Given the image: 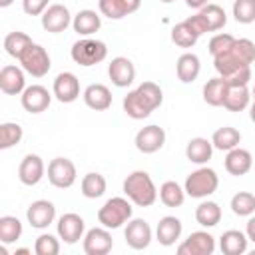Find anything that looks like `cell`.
I'll use <instances>...</instances> for the list:
<instances>
[{"label":"cell","instance_id":"obj_1","mask_svg":"<svg viewBox=\"0 0 255 255\" xmlns=\"http://www.w3.org/2000/svg\"><path fill=\"white\" fill-rule=\"evenodd\" d=\"M255 62V44L249 38H235V42L219 56L213 58V66L223 80L233 78L235 74L251 68Z\"/></svg>","mask_w":255,"mask_h":255},{"label":"cell","instance_id":"obj_2","mask_svg":"<svg viewBox=\"0 0 255 255\" xmlns=\"http://www.w3.org/2000/svg\"><path fill=\"white\" fill-rule=\"evenodd\" d=\"M163 104V92L155 82H141L135 90L128 92L122 106L128 118L145 120Z\"/></svg>","mask_w":255,"mask_h":255},{"label":"cell","instance_id":"obj_3","mask_svg":"<svg viewBox=\"0 0 255 255\" xmlns=\"http://www.w3.org/2000/svg\"><path fill=\"white\" fill-rule=\"evenodd\" d=\"M124 193L137 207H151L159 195L151 175L143 169H135L124 179Z\"/></svg>","mask_w":255,"mask_h":255},{"label":"cell","instance_id":"obj_4","mask_svg":"<svg viewBox=\"0 0 255 255\" xmlns=\"http://www.w3.org/2000/svg\"><path fill=\"white\" fill-rule=\"evenodd\" d=\"M219 187V175L215 173V169L207 167V165H199L195 171H191L185 177L183 189L189 197L195 199H205L209 195H213Z\"/></svg>","mask_w":255,"mask_h":255},{"label":"cell","instance_id":"obj_5","mask_svg":"<svg viewBox=\"0 0 255 255\" xmlns=\"http://www.w3.org/2000/svg\"><path fill=\"white\" fill-rule=\"evenodd\" d=\"M133 215L131 201L128 197H110L98 209V223L108 229H120Z\"/></svg>","mask_w":255,"mask_h":255},{"label":"cell","instance_id":"obj_6","mask_svg":"<svg viewBox=\"0 0 255 255\" xmlns=\"http://www.w3.org/2000/svg\"><path fill=\"white\" fill-rule=\"evenodd\" d=\"M70 56H72V60L78 66H84V68L98 66L100 62L106 60L108 46L102 40H96V38H90L88 36V38H82V40H78V42L72 44Z\"/></svg>","mask_w":255,"mask_h":255},{"label":"cell","instance_id":"obj_7","mask_svg":"<svg viewBox=\"0 0 255 255\" xmlns=\"http://www.w3.org/2000/svg\"><path fill=\"white\" fill-rule=\"evenodd\" d=\"M193 28L203 36L205 32H217L227 24V14L219 4H207L197 14L187 18Z\"/></svg>","mask_w":255,"mask_h":255},{"label":"cell","instance_id":"obj_8","mask_svg":"<svg viewBox=\"0 0 255 255\" xmlns=\"http://www.w3.org/2000/svg\"><path fill=\"white\" fill-rule=\"evenodd\" d=\"M18 62H20V66L24 68V72L30 74L32 78H44V76L50 72V68H52V60H50L46 48L40 46V44H32V46L20 56Z\"/></svg>","mask_w":255,"mask_h":255},{"label":"cell","instance_id":"obj_9","mask_svg":"<svg viewBox=\"0 0 255 255\" xmlns=\"http://www.w3.org/2000/svg\"><path fill=\"white\" fill-rule=\"evenodd\" d=\"M78 171L72 159L68 157H54L48 163V181L58 189H68L76 183Z\"/></svg>","mask_w":255,"mask_h":255},{"label":"cell","instance_id":"obj_10","mask_svg":"<svg viewBox=\"0 0 255 255\" xmlns=\"http://www.w3.org/2000/svg\"><path fill=\"white\" fill-rule=\"evenodd\" d=\"M56 231H58V237L64 243L74 245L80 239H84V235H86V221L78 213H64V215H60V219L56 223Z\"/></svg>","mask_w":255,"mask_h":255},{"label":"cell","instance_id":"obj_11","mask_svg":"<svg viewBox=\"0 0 255 255\" xmlns=\"http://www.w3.org/2000/svg\"><path fill=\"white\" fill-rule=\"evenodd\" d=\"M72 20H74V16L70 14L68 6H64V4H50L46 8V12L40 16L42 28L50 34L66 32V28L72 26Z\"/></svg>","mask_w":255,"mask_h":255},{"label":"cell","instance_id":"obj_12","mask_svg":"<svg viewBox=\"0 0 255 255\" xmlns=\"http://www.w3.org/2000/svg\"><path fill=\"white\" fill-rule=\"evenodd\" d=\"M52 96L54 94H50L48 88H44L40 84H32V86H26V90L22 92L20 104L28 114H42L50 108Z\"/></svg>","mask_w":255,"mask_h":255},{"label":"cell","instance_id":"obj_13","mask_svg":"<svg viewBox=\"0 0 255 255\" xmlns=\"http://www.w3.org/2000/svg\"><path fill=\"white\" fill-rule=\"evenodd\" d=\"M215 251V237L207 231H193L177 245V255H211Z\"/></svg>","mask_w":255,"mask_h":255},{"label":"cell","instance_id":"obj_14","mask_svg":"<svg viewBox=\"0 0 255 255\" xmlns=\"http://www.w3.org/2000/svg\"><path fill=\"white\" fill-rule=\"evenodd\" d=\"M84 253L86 255H108L114 247V239L108 227H92L84 235Z\"/></svg>","mask_w":255,"mask_h":255},{"label":"cell","instance_id":"obj_15","mask_svg":"<svg viewBox=\"0 0 255 255\" xmlns=\"http://www.w3.org/2000/svg\"><path fill=\"white\" fill-rule=\"evenodd\" d=\"M52 94L62 104H72L80 98V80L72 72H62L52 84Z\"/></svg>","mask_w":255,"mask_h":255},{"label":"cell","instance_id":"obj_16","mask_svg":"<svg viewBox=\"0 0 255 255\" xmlns=\"http://www.w3.org/2000/svg\"><path fill=\"white\" fill-rule=\"evenodd\" d=\"M133 143H135L137 151H141V153H155L165 143V129L155 124H149L135 133Z\"/></svg>","mask_w":255,"mask_h":255},{"label":"cell","instance_id":"obj_17","mask_svg":"<svg viewBox=\"0 0 255 255\" xmlns=\"http://www.w3.org/2000/svg\"><path fill=\"white\" fill-rule=\"evenodd\" d=\"M124 237H126V243L131 249L141 251V249H145L151 243L153 233H151V227H149V223L145 219L135 217V219H129L128 221L126 231H124Z\"/></svg>","mask_w":255,"mask_h":255},{"label":"cell","instance_id":"obj_18","mask_svg":"<svg viewBox=\"0 0 255 255\" xmlns=\"http://www.w3.org/2000/svg\"><path fill=\"white\" fill-rule=\"evenodd\" d=\"M26 219L34 229H46L56 219V205L48 199H36L26 211Z\"/></svg>","mask_w":255,"mask_h":255},{"label":"cell","instance_id":"obj_19","mask_svg":"<svg viewBox=\"0 0 255 255\" xmlns=\"http://www.w3.org/2000/svg\"><path fill=\"white\" fill-rule=\"evenodd\" d=\"M108 76H110V80H112V84L116 88H128L135 80V66H133V62L129 58L118 56V58H114L110 62Z\"/></svg>","mask_w":255,"mask_h":255},{"label":"cell","instance_id":"obj_20","mask_svg":"<svg viewBox=\"0 0 255 255\" xmlns=\"http://www.w3.org/2000/svg\"><path fill=\"white\" fill-rule=\"evenodd\" d=\"M22 66L8 64L0 70V90L6 96H22L26 90V76Z\"/></svg>","mask_w":255,"mask_h":255},{"label":"cell","instance_id":"obj_21","mask_svg":"<svg viewBox=\"0 0 255 255\" xmlns=\"http://www.w3.org/2000/svg\"><path fill=\"white\" fill-rule=\"evenodd\" d=\"M44 173H46V165H44V161L38 153L24 155V159L20 161V167H18V179L24 185H28V187L38 185L42 181Z\"/></svg>","mask_w":255,"mask_h":255},{"label":"cell","instance_id":"obj_22","mask_svg":"<svg viewBox=\"0 0 255 255\" xmlns=\"http://www.w3.org/2000/svg\"><path fill=\"white\" fill-rule=\"evenodd\" d=\"M223 163H225V171L229 175L239 177V175H245V173L251 171V167H253V155H251V151H247V149H243V147L237 145V147H233V149L227 151Z\"/></svg>","mask_w":255,"mask_h":255},{"label":"cell","instance_id":"obj_23","mask_svg":"<svg viewBox=\"0 0 255 255\" xmlns=\"http://www.w3.org/2000/svg\"><path fill=\"white\" fill-rule=\"evenodd\" d=\"M181 231H183L181 219L175 217V215H165V217L159 219V223L155 227V239L159 241V245L171 247L181 237Z\"/></svg>","mask_w":255,"mask_h":255},{"label":"cell","instance_id":"obj_24","mask_svg":"<svg viewBox=\"0 0 255 255\" xmlns=\"http://www.w3.org/2000/svg\"><path fill=\"white\" fill-rule=\"evenodd\" d=\"M82 98H84V104L94 112H106L112 106V92L104 84H90L84 90Z\"/></svg>","mask_w":255,"mask_h":255},{"label":"cell","instance_id":"obj_25","mask_svg":"<svg viewBox=\"0 0 255 255\" xmlns=\"http://www.w3.org/2000/svg\"><path fill=\"white\" fill-rule=\"evenodd\" d=\"M201 72V62H199V56L193 54V52H185L177 58V64H175V74H177V80L181 84H191L197 80Z\"/></svg>","mask_w":255,"mask_h":255},{"label":"cell","instance_id":"obj_26","mask_svg":"<svg viewBox=\"0 0 255 255\" xmlns=\"http://www.w3.org/2000/svg\"><path fill=\"white\" fill-rule=\"evenodd\" d=\"M213 155V143L207 137H191L185 145V157L187 161L195 165H205Z\"/></svg>","mask_w":255,"mask_h":255},{"label":"cell","instance_id":"obj_27","mask_svg":"<svg viewBox=\"0 0 255 255\" xmlns=\"http://www.w3.org/2000/svg\"><path fill=\"white\" fill-rule=\"evenodd\" d=\"M72 28L78 36L88 38L102 28V16L96 10H80L72 20Z\"/></svg>","mask_w":255,"mask_h":255},{"label":"cell","instance_id":"obj_28","mask_svg":"<svg viewBox=\"0 0 255 255\" xmlns=\"http://www.w3.org/2000/svg\"><path fill=\"white\" fill-rule=\"evenodd\" d=\"M247 235L239 229H227L219 237V249L225 255H243L247 251Z\"/></svg>","mask_w":255,"mask_h":255},{"label":"cell","instance_id":"obj_29","mask_svg":"<svg viewBox=\"0 0 255 255\" xmlns=\"http://www.w3.org/2000/svg\"><path fill=\"white\" fill-rule=\"evenodd\" d=\"M199 36H201V34L193 28V24H191L187 18L171 28V42H173L175 46H179V48H193V46L197 44Z\"/></svg>","mask_w":255,"mask_h":255},{"label":"cell","instance_id":"obj_30","mask_svg":"<svg viewBox=\"0 0 255 255\" xmlns=\"http://www.w3.org/2000/svg\"><path fill=\"white\" fill-rule=\"evenodd\" d=\"M227 88H229V84H227L221 76H215V78L207 80V82L203 84V102L209 104V106H213V108L223 106Z\"/></svg>","mask_w":255,"mask_h":255},{"label":"cell","instance_id":"obj_31","mask_svg":"<svg viewBox=\"0 0 255 255\" xmlns=\"http://www.w3.org/2000/svg\"><path fill=\"white\" fill-rule=\"evenodd\" d=\"M211 143L219 151H229V149H233V147H237L241 143V131L231 128V126L217 128L213 131V135H211Z\"/></svg>","mask_w":255,"mask_h":255},{"label":"cell","instance_id":"obj_32","mask_svg":"<svg viewBox=\"0 0 255 255\" xmlns=\"http://www.w3.org/2000/svg\"><path fill=\"white\" fill-rule=\"evenodd\" d=\"M249 100L251 92L247 90V86H229L223 100V108L227 112H243L245 108H249Z\"/></svg>","mask_w":255,"mask_h":255},{"label":"cell","instance_id":"obj_33","mask_svg":"<svg viewBox=\"0 0 255 255\" xmlns=\"http://www.w3.org/2000/svg\"><path fill=\"white\" fill-rule=\"evenodd\" d=\"M221 215L223 213H221L219 203H215L211 199H205L195 207V221L201 227H215L221 221Z\"/></svg>","mask_w":255,"mask_h":255},{"label":"cell","instance_id":"obj_34","mask_svg":"<svg viewBox=\"0 0 255 255\" xmlns=\"http://www.w3.org/2000/svg\"><path fill=\"white\" fill-rule=\"evenodd\" d=\"M106 187H108L106 177H104L102 173H98V171L86 173V175L82 177V183H80V191H82V195L88 197V199H98V197H102V195L106 193Z\"/></svg>","mask_w":255,"mask_h":255},{"label":"cell","instance_id":"obj_35","mask_svg":"<svg viewBox=\"0 0 255 255\" xmlns=\"http://www.w3.org/2000/svg\"><path fill=\"white\" fill-rule=\"evenodd\" d=\"M159 201L165 205V207H181L183 201H185V189L177 183V181H163L161 187H159Z\"/></svg>","mask_w":255,"mask_h":255},{"label":"cell","instance_id":"obj_36","mask_svg":"<svg viewBox=\"0 0 255 255\" xmlns=\"http://www.w3.org/2000/svg\"><path fill=\"white\" fill-rule=\"evenodd\" d=\"M32 44H34L32 38H30L28 34L20 32V30L10 32V34H6V38H4V50H6V54L12 56V58H16V60H20V56H22Z\"/></svg>","mask_w":255,"mask_h":255},{"label":"cell","instance_id":"obj_37","mask_svg":"<svg viewBox=\"0 0 255 255\" xmlns=\"http://www.w3.org/2000/svg\"><path fill=\"white\" fill-rule=\"evenodd\" d=\"M22 237V221L14 215H2L0 217V241L4 245L14 243Z\"/></svg>","mask_w":255,"mask_h":255},{"label":"cell","instance_id":"obj_38","mask_svg":"<svg viewBox=\"0 0 255 255\" xmlns=\"http://www.w3.org/2000/svg\"><path fill=\"white\" fill-rule=\"evenodd\" d=\"M24 129L16 122H4L0 124V149H10L22 141Z\"/></svg>","mask_w":255,"mask_h":255},{"label":"cell","instance_id":"obj_39","mask_svg":"<svg viewBox=\"0 0 255 255\" xmlns=\"http://www.w3.org/2000/svg\"><path fill=\"white\" fill-rule=\"evenodd\" d=\"M231 211L239 217H249L255 213V195L249 193V191H237L233 197H231V203H229Z\"/></svg>","mask_w":255,"mask_h":255},{"label":"cell","instance_id":"obj_40","mask_svg":"<svg viewBox=\"0 0 255 255\" xmlns=\"http://www.w3.org/2000/svg\"><path fill=\"white\" fill-rule=\"evenodd\" d=\"M233 18L239 24H253L255 22V0H233Z\"/></svg>","mask_w":255,"mask_h":255},{"label":"cell","instance_id":"obj_41","mask_svg":"<svg viewBox=\"0 0 255 255\" xmlns=\"http://www.w3.org/2000/svg\"><path fill=\"white\" fill-rule=\"evenodd\" d=\"M98 6H100V14L110 20H122L124 16L129 14L124 0H100Z\"/></svg>","mask_w":255,"mask_h":255},{"label":"cell","instance_id":"obj_42","mask_svg":"<svg viewBox=\"0 0 255 255\" xmlns=\"http://www.w3.org/2000/svg\"><path fill=\"white\" fill-rule=\"evenodd\" d=\"M34 253L36 255H58L60 253V241L52 233H42L34 241Z\"/></svg>","mask_w":255,"mask_h":255},{"label":"cell","instance_id":"obj_43","mask_svg":"<svg viewBox=\"0 0 255 255\" xmlns=\"http://www.w3.org/2000/svg\"><path fill=\"white\" fill-rule=\"evenodd\" d=\"M235 42V36H231V34H225V32H219V34H215L211 40H209V54L215 58V56H219V54H223L231 44Z\"/></svg>","mask_w":255,"mask_h":255},{"label":"cell","instance_id":"obj_44","mask_svg":"<svg viewBox=\"0 0 255 255\" xmlns=\"http://www.w3.org/2000/svg\"><path fill=\"white\" fill-rule=\"evenodd\" d=\"M48 8V0H22V10L28 16H42Z\"/></svg>","mask_w":255,"mask_h":255},{"label":"cell","instance_id":"obj_45","mask_svg":"<svg viewBox=\"0 0 255 255\" xmlns=\"http://www.w3.org/2000/svg\"><path fill=\"white\" fill-rule=\"evenodd\" d=\"M245 235H247V239H249V241H253V243H255V215H249L247 225H245Z\"/></svg>","mask_w":255,"mask_h":255},{"label":"cell","instance_id":"obj_46","mask_svg":"<svg viewBox=\"0 0 255 255\" xmlns=\"http://www.w3.org/2000/svg\"><path fill=\"white\" fill-rule=\"evenodd\" d=\"M185 4H187L189 8H193V10H201V8L207 6L209 2H207V0H185Z\"/></svg>","mask_w":255,"mask_h":255},{"label":"cell","instance_id":"obj_47","mask_svg":"<svg viewBox=\"0 0 255 255\" xmlns=\"http://www.w3.org/2000/svg\"><path fill=\"white\" fill-rule=\"evenodd\" d=\"M124 2H126V6H128L129 14L137 12V10H139V6H141V0H124Z\"/></svg>","mask_w":255,"mask_h":255},{"label":"cell","instance_id":"obj_48","mask_svg":"<svg viewBox=\"0 0 255 255\" xmlns=\"http://www.w3.org/2000/svg\"><path fill=\"white\" fill-rule=\"evenodd\" d=\"M249 118H251V122L255 124V100H253V104L249 106Z\"/></svg>","mask_w":255,"mask_h":255},{"label":"cell","instance_id":"obj_49","mask_svg":"<svg viewBox=\"0 0 255 255\" xmlns=\"http://www.w3.org/2000/svg\"><path fill=\"white\" fill-rule=\"evenodd\" d=\"M28 253H30V249H26V247H20L14 251V255H28Z\"/></svg>","mask_w":255,"mask_h":255},{"label":"cell","instance_id":"obj_50","mask_svg":"<svg viewBox=\"0 0 255 255\" xmlns=\"http://www.w3.org/2000/svg\"><path fill=\"white\" fill-rule=\"evenodd\" d=\"M12 2H14V0H0V8H8Z\"/></svg>","mask_w":255,"mask_h":255},{"label":"cell","instance_id":"obj_51","mask_svg":"<svg viewBox=\"0 0 255 255\" xmlns=\"http://www.w3.org/2000/svg\"><path fill=\"white\" fill-rule=\"evenodd\" d=\"M159 2H163V4H171V2H175V0H159Z\"/></svg>","mask_w":255,"mask_h":255},{"label":"cell","instance_id":"obj_52","mask_svg":"<svg viewBox=\"0 0 255 255\" xmlns=\"http://www.w3.org/2000/svg\"><path fill=\"white\" fill-rule=\"evenodd\" d=\"M251 98L255 100V86H253V90H251Z\"/></svg>","mask_w":255,"mask_h":255}]
</instances>
